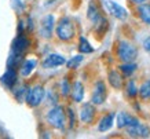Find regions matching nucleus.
<instances>
[{
    "mask_svg": "<svg viewBox=\"0 0 150 139\" xmlns=\"http://www.w3.org/2000/svg\"><path fill=\"white\" fill-rule=\"evenodd\" d=\"M143 48H145L146 51H149V52H150V37L145 39V41H143Z\"/></svg>",
    "mask_w": 150,
    "mask_h": 139,
    "instance_id": "obj_26",
    "label": "nucleus"
},
{
    "mask_svg": "<svg viewBox=\"0 0 150 139\" xmlns=\"http://www.w3.org/2000/svg\"><path fill=\"white\" fill-rule=\"evenodd\" d=\"M132 3H135V4H142V3H145L146 0H131Z\"/></svg>",
    "mask_w": 150,
    "mask_h": 139,
    "instance_id": "obj_28",
    "label": "nucleus"
},
{
    "mask_svg": "<svg viewBox=\"0 0 150 139\" xmlns=\"http://www.w3.org/2000/svg\"><path fill=\"white\" fill-rule=\"evenodd\" d=\"M36 65H37L36 59H28V61H25L22 63V66H21V74L22 76H29L33 72V69L36 67Z\"/></svg>",
    "mask_w": 150,
    "mask_h": 139,
    "instance_id": "obj_16",
    "label": "nucleus"
},
{
    "mask_svg": "<svg viewBox=\"0 0 150 139\" xmlns=\"http://www.w3.org/2000/svg\"><path fill=\"white\" fill-rule=\"evenodd\" d=\"M125 128H127L128 135L132 138H147V136H150V130L147 127L142 126L141 123L134 124V126H128Z\"/></svg>",
    "mask_w": 150,
    "mask_h": 139,
    "instance_id": "obj_5",
    "label": "nucleus"
},
{
    "mask_svg": "<svg viewBox=\"0 0 150 139\" xmlns=\"http://www.w3.org/2000/svg\"><path fill=\"white\" fill-rule=\"evenodd\" d=\"M109 83L112 84V87L113 88H121V85H123V79H121V76L118 74L116 70H112V72L109 73Z\"/></svg>",
    "mask_w": 150,
    "mask_h": 139,
    "instance_id": "obj_17",
    "label": "nucleus"
},
{
    "mask_svg": "<svg viewBox=\"0 0 150 139\" xmlns=\"http://www.w3.org/2000/svg\"><path fill=\"white\" fill-rule=\"evenodd\" d=\"M0 81H1L6 87L13 88V85L15 84V81H17V73H15V70H14L13 67H8L7 72L0 77Z\"/></svg>",
    "mask_w": 150,
    "mask_h": 139,
    "instance_id": "obj_13",
    "label": "nucleus"
},
{
    "mask_svg": "<svg viewBox=\"0 0 150 139\" xmlns=\"http://www.w3.org/2000/svg\"><path fill=\"white\" fill-rule=\"evenodd\" d=\"M28 45H29V41H28L26 37L23 36H18L13 43V52L14 54H18L21 55L28 48Z\"/></svg>",
    "mask_w": 150,
    "mask_h": 139,
    "instance_id": "obj_12",
    "label": "nucleus"
},
{
    "mask_svg": "<svg viewBox=\"0 0 150 139\" xmlns=\"http://www.w3.org/2000/svg\"><path fill=\"white\" fill-rule=\"evenodd\" d=\"M47 120L54 128H58V130H62L65 127V123H66V116H65L64 109L61 106H55L48 112L47 114Z\"/></svg>",
    "mask_w": 150,
    "mask_h": 139,
    "instance_id": "obj_1",
    "label": "nucleus"
},
{
    "mask_svg": "<svg viewBox=\"0 0 150 139\" xmlns=\"http://www.w3.org/2000/svg\"><path fill=\"white\" fill-rule=\"evenodd\" d=\"M139 15H141L142 21L147 25H150V4H143L139 7Z\"/></svg>",
    "mask_w": 150,
    "mask_h": 139,
    "instance_id": "obj_18",
    "label": "nucleus"
},
{
    "mask_svg": "<svg viewBox=\"0 0 150 139\" xmlns=\"http://www.w3.org/2000/svg\"><path fill=\"white\" fill-rule=\"evenodd\" d=\"M43 98H44V88L41 85H35L33 88H30L26 94V102L32 108L39 106L41 103V101H43Z\"/></svg>",
    "mask_w": 150,
    "mask_h": 139,
    "instance_id": "obj_4",
    "label": "nucleus"
},
{
    "mask_svg": "<svg viewBox=\"0 0 150 139\" xmlns=\"http://www.w3.org/2000/svg\"><path fill=\"white\" fill-rule=\"evenodd\" d=\"M88 18L91 19V21H94V22H96L98 19H99V13H98V7L95 6V3H90V6H88Z\"/></svg>",
    "mask_w": 150,
    "mask_h": 139,
    "instance_id": "obj_19",
    "label": "nucleus"
},
{
    "mask_svg": "<svg viewBox=\"0 0 150 139\" xmlns=\"http://www.w3.org/2000/svg\"><path fill=\"white\" fill-rule=\"evenodd\" d=\"M72 96L74 99V102H81L84 98V87L80 81H76L72 87Z\"/></svg>",
    "mask_w": 150,
    "mask_h": 139,
    "instance_id": "obj_14",
    "label": "nucleus"
},
{
    "mask_svg": "<svg viewBox=\"0 0 150 139\" xmlns=\"http://www.w3.org/2000/svg\"><path fill=\"white\" fill-rule=\"evenodd\" d=\"M66 62L65 58L62 55H58V54H51L48 55L46 59H44V62H43V67H46V69H51V67H57V66H61V65H64Z\"/></svg>",
    "mask_w": 150,
    "mask_h": 139,
    "instance_id": "obj_10",
    "label": "nucleus"
},
{
    "mask_svg": "<svg viewBox=\"0 0 150 139\" xmlns=\"http://www.w3.org/2000/svg\"><path fill=\"white\" fill-rule=\"evenodd\" d=\"M139 95L142 99H150V80L145 81L139 88Z\"/></svg>",
    "mask_w": 150,
    "mask_h": 139,
    "instance_id": "obj_20",
    "label": "nucleus"
},
{
    "mask_svg": "<svg viewBox=\"0 0 150 139\" xmlns=\"http://www.w3.org/2000/svg\"><path fill=\"white\" fill-rule=\"evenodd\" d=\"M138 51L137 48L128 43V41H121L118 44V58L121 59L123 62H132L134 59L137 58Z\"/></svg>",
    "mask_w": 150,
    "mask_h": 139,
    "instance_id": "obj_3",
    "label": "nucleus"
},
{
    "mask_svg": "<svg viewBox=\"0 0 150 139\" xmlns=\"http://www.w3.org/2000/svg\"><path fill=\"white\" fill-rule=\"evenodd\" d=\"M83 62V55H76V57H73V58H70L66 62V66L69 67V69H76V67H79V65Z\"/></svg>",
    "mask_w": 150,
    "mask_h": 139,
    "instance_id": "obj_23",
    "label": "nucleus"
},
{
    "mask_svg": "<svg viewBox=\"0 0 150 139\" xmlns=\"http://www.w3.org/2000/svg\"><path fill=\"white\" fill-rule=\"evenodd\" d=\"M106 7L109 10V13H112V15H114L116 18H118V19L127 18V10L124 9V7H121L120 4H117L116 1L108 0V1H106Z\"/></svg>",
    "mask_w": 150,
    "mask_h": 139,
    "instance_id": "obj_6",
    "label": "nucleus"
},
{
    "mask_svg": "<svg viewBox=\"0 0 150 139\" xmlns=\"http://www.w3.org/2000/svg\"><path fill=\"white\" fill-rule=\"evenodd\" d=\"M94 116H95V108L92 106L91 103H84L83 108L80 109V118H81L83 123H91L94 120Z\"/></svg>",
    "mask_w": 150,
    "mask_h": 139,
    "instance_id": "obj_8",
    "label": "nucleus"
},
{
    "mask_svg": "<svg viewBox=\"0 0 150 139\" xmlns=\"http://www.w3.org/2000/svg\"><path fill=\"white\" fill-rule=\"evenodd\" d=\"M113 121H114V113H110V114H106V116L100 120L99 126H98V130L100 132H105V131H108L112 128L113 126Z\"/></svg>",
    "mask_w": 150,
    "mask_h": 139,
    "instance_id": "obj_15",
    "label": "nucleus"
},
{
    "mask_svg": "<svg viewBox=\"0 0 150 139\" xmlns=\"http://www.w3.org/2000/svg\"><path fill=\"white\" fill-rule=\"evenodd\" d=\"M105 98H106V87H105V83L98 81L95 84L94 94H92V103L94 105H100V103L105 102Z\"/></svg>",
    "mask_w": 150,
    "mask_h": 139,
    "instance_id": "obj_7",
    "label": "nucleus"
},
{
    "mask_svg": "<svg viewBox=\"0 0 150 139\" xmlns=\"http://www.w3.org/2000/svg\"><path fill=\"white\" fill-rule=\"evenodd\" d=\"M137 94H138V90H137V87H135V83L129 81L128 83V95L129 96H135Z\"/></svg>",
    "mask_w": 150,
    "mask_h": 139,
    "instance_id": "obj_24",
    "label": "nucleus"
},
{
    "mask_svg": "<svg viewBox=\"0 0 150 139\" xmlns=\"http://www.w3.org/2000/svg\"><path fill=\"white\" fill-rule=\"evenodd\" d=\"M54 29V17L52 15H47L43 18L41 21V26H40V33L43 37H50Z\"/></svg>",
    "mask_w": 150,
    "mask_h": 139,
    "instance_id": "obj_9",
    "label": "nucleus"
},
{
    "mask_svg": "<svg viewBox=\"0 0 150 139\" xmlns=\"http://www.w3.org/2000/svg\"><path fill=\"white\" fill-rule=\"evenodd\" d=\"M57 35L61 40L68 41L74 36V26L73 22L69 18H62L57 26Z\"/></svg>",
    "mask_w": 150,
    "mask_h": 139,
    "instance_id": "obj_2",
    "label": "nucleus"
},
{
    "mask_svg": "<svg viewBox=\"0 0 150 139\" xmlns=\"http://www.w3.org/2000/svg\"><path fill=\"white\" fill-rule=\"evenodd\" d=\"M69 92H70V85H69V81L65 79V80L62 81V94L68 95Z\"/></svg>",
    "mask_w": 150,
    "mask_h": 139,
    "instance_id": "obj_25",
    "label": "nucleus"
},
{
    "mask_svg": "<svg viewBox=\"0 0 150 139\" xmlns=\"http://www.w3.org/2000/svg\"><path fill=\"white\" fill-rule=\"evenodd\" d=\"M68 112H69V116H70V127H73L74 126V116H73V110L72 109H69Z\"/></svg>",
    "mask_w": 150,
    "mask_h": 139,
    "instance_id": "obj_27",
    "label": "nucleus"
},
{
    "mask_svg": "<svg viewBox=\"0 0 150 139\" xmlns=\"http://www.w3.org/2000/svg\"><path fill=\"white\" fill-rule=\"evenodd\" d=\"M121 72L124 73V74H127V76H129V74H132V73L137 70V65L132 62H125L124 65H121Z\"/></svg>",
    "mask_w": 150,
    "mask_h": 139,
    "instance_id": "obj_22",
    "label": "nucleus"
},
{
    "mask_svg": "<svg viewBox=\"0 0 150 139\" xmlns=\"http://www.w3.org/2000/svg\"><path fill=\"white\" fill-rule=\"evenodd\" d=\"M139 120H137L135 117L129 116L127 113L124 112H120L117 114V127L118 128H124V127H128V126H134V124H138Z\"/></svg>",
    "mask_w": 150,
    "mask_h": 139,
    "instance_id": "obj_11",
    "label": "nucleus"
},
{
    "mask_svg": "<svg viewBox=\"0 0 150 139\" xmlns=\"http://www.w3.org/2000/svg\"><path fill=\"white\" fill-rule=\"evenodd\" d=\"M79 50L81 51L83 54H90V52L94 51V48L90 45V43H88L87 39H84V37H80V45H79Z\"/></svg>",
    "mask_w": 150,
    "mask_h": 139,
    "instance_id": "obj_21",
    "label": "nucleus"
}]
</instances>
